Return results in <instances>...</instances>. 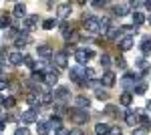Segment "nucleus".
<instances>
[{"label": "nucleus", "mask_w": 151, "mask_h": 135, "mask_svg": "<svg viewBox=\"0 0 151 135\" xmlns=\"http://www.w3.org/2000/svg\"><path fill=\"white\" fill-rule=\"evenodd\" d=\"M83 24H85V30L89 34H97L101 32V24H99V18H95L91 14H85V18H83Z\"/></svg>", "instance_id": "1"}, {"label": "nucleus", "mask_w": 151, "mask_h": 135, "mask_svg": "<svg viewBox=\"0 0 151 135\" xmlns=\"http://www.w3.org/2000/svg\"><path fill=\"white\" fill-rule=\"evenodd\" d=\"M85 65H75V67L70 69V73H69V77L70 81H75L77 85H85V81H87V77H85Z\"/></svg>", "instance_id": "2"}, {"label": "nucleus", "mask_w": 151, "mask_h": 135, "mask_svg": "<svg viewBox=\"0 0 151 135\" xmlns=\"http://www.w3.org/2000/svg\"><path fill=\"white\" fill-rule=\"evenodd\" d=\"M143 109H135V111H131V109H127V111L123 113V117H125V123L129 125V127H137L139 125V119L141 115H143Z\"/></svg>", "instance_id": "3"}, {"label": "nucleus", "mask_w": 151, "mask_h": 135, "mask_svg": "<svg viewBox=\"0 0 151 135\" xmlns=\"http://www.w3.org/2000/svg\"><path fill=\"white\" fill-rule=\"evenodd\" d=\"M70 119L75 121L77 125H83L89 121V113H87V109H79V107H75V109H70Z\"/></svg>", "instance_id": "4"}, {"label": "nucleus", "mask_w": 151, "mask_h": 135, "mask_svg": "<svg viewBox=\"0 0 151 135\" xmlns=\"http://www.w3.org/2000/svg\"><path fill=\"white\" fill-rule=\"evenodd\" d=\"M93 56H95L93 48H81V51H75V61H77L79 65H87Z\"/></svg>", "instance_id": "5"}, {"label": "nucleus", "mask_w": 151, "mask_h": 135, "mask_svg": "<svg viewBox=\"0 0 151 135\" xmlns=\"http://www.w3.org/2000/svg\"><path fill=\"white\" fill-rule=\"evenodd\" d=\"M137 83H139L137 73H127V75L123 77V81H121V85H123V89H125V91H133Z\"/></svg>", "instance_id": "6"}, {"label": "nucleus", "mask_w": 151, "mask_h": 135, "mask_svg": "<svg viewBox=\"0 0 151 135\" xmlns=\"http://www.w3.org/2000/svg\"><path fill=\"white\" fill-rule=\"evenodd\" d=\"M45 83H47L48 87H55V85H57L58 83V69L50 67V69L45 71Z\"/></svg>", "instance_id": "7"}, {"label": "nucleus", "mask_w": 151, "mask_h": 135, "mask_svg": "<svg viewBox=\"0 0 151 135\" xmlns=\"http://www.w3.org/2000/svg\"><path fill=\"white\" fill-rule=\"evenodd\" d=\"M20 119H22L24 125H28V123H38V111H36V109H26V111L20 115Z\"/></svg>", "instance_id": "8"}, {"label": "nucleus", "mask_w": 151, "mask_h": 135, "mask_svg": "<svg viewBox=\"0 0 151 135\" xmlns=\"http://www.w3.org/2000/svg\"><path fill=\"white\" fill-rule=\"evenodd\" d=\"M38 26V14H30V16H24L22 20V28L28 32V30H35Z\"/></svg>", "instance_id": "9"}, {"label": "nucleus", "mask_w": 151, "mask_h": 135, "mask_svg": "<svg viewBox=\"0 0 151 135\" xmlns=\"http://www.w3.org/2000/svg\"><path fill=\"white\" fill-rule=\"evenodd\" d=\"M52 97H55V101H58V103L67 101V99L70 97V91H69V87H57V89L52 91Z\"/></svg>", "instance_id": "10"}, {"label": "nucleus", "mask_w": 151, "mask_h": 135, "mask_svg": "<svg viewBox=\"0 0 151 135\" xmlns=\"http://www.w3.org/2000/svg\"><path fill=\"white\" fill-rule=\"evenodd\" d=\"M52 65H57V69H65L67 65H69V55H67L65 51L52 55Z\"/></svg>", "instance_id": "11"}, {"label": "nucleus", "mask_w": 151, "mask_h": 135, "mask_svg": "<svg viewBox=\"0 0 151 135\" xmlns=\"http://www.w3.org/2000/svg\"><path fill=\"white\" fill-rule=\"evenodd\" d=\"M133 45H135L133 36H131V34H127V36H123V38L119 40V51H121V53H127L129 48H133Z\"/></svg>", "instance_id": "12"}, {"label": "nucleus", "mask_w": 151, "mask_h": 135, "mask_svg": "<svg viewBox=\"0 0 151 135\" xmlns=\"http://www.w3.org/2000/svg\"><path fill=\"white\" fill-rule=\"evenodd\" d=\"M75 107H79V109H89V107H91V97H87V95H77V97H75Z\"/></svg>", "instance_id": "13"}, {"label": "nucleus", "mask_w": 151, "mask_h": 135, "mask_svg": "<svg viewBox=\"0 0 151 135\" xmlns=\"http://www.w3.org/2000/svg\"><path fill=\"white\" fill-rule=\"evenodd\" d=\"M115 81H117V77H115V73H113V71H105L103 77H101V83H103L107 89H109V87H113V85H115Z\"/></svg>", "instance_id": "14"}, {"label": "nucleus", "mask_w": 151, "mask_h": 135, "mask_svg": "<svg viewBox=\"0 0 151 135\" xmlns=\"http://www.w3.org/2000/svg\"><path fill=\"white\" fill-rule=\"evenodd\" d=\"M28 40H30V38H28L26 30H24V32H18L14 36V46H16V48H24V46L28 45Z\"/></svg>", "instance_id": "15"}, {"label": "nucleus", "mask_w": 151, "mask_h": 135, "mask_svg": "<svg viewBox=\"0 0 151 135\" xmlns=\"http://www.w3.org/2000/svg\"><path fill=\"white\" fill-rule=\"evenodd\" d=\"M70 12H73V8H70V4H58V8H57V16L58 18H69L70 16Z\"/></svg>", "instance_id": "16"}, {"label": "nucleus", "mask_w": 151, "mask_h": 135, "mask_svg": "<svg viewBox=\"0 0 151 135\" xmlns=\"http://www.w3.org/2000/svg\"><path fill=\"white\" fill-rule=\"evenodd\" d=\"M26 103L30 105V109H38L42 103H40V95L38 93H30L28 97H26Z\"/></svg>", "instance_id": "17"}, {"label": "nucleus", "mask_w": 151, "mask_h": 135, "mask_svg": "<svg viewBox=\"0 0 151 135\" xmlns=\"http://www.w3.org/2000/svg\"><path fill=\"white\" fill-rule=\"evenodd\" d=\"M139 48H141V55H143V56H149L151 55V36H145V38L141 40Z\"/></svg>", "instance_id": "18"}, {"label": "nucleus", "mask_w": 151, "mask_h": 135, "mask_svg": "<svg viewBox=\"0 0 151 135\" xmlns=\"http://www.w3.org/2000/svg\"><path fill=\"white\" fill-rule=\"evenodd\" d=\"M12 14H14V18H20V20H22L24 16H26V6H24L22 2L14 4V10H12Z\"/></svg>", "instance_id": "19"}, {"label": "nucleus", "mask_w": 151, "mask_h": 135, "mask_svg": "<svg viewBox=\"0 0 151 135\" xmlns=\"http://www.w3.org/2000/svg\"><path fill=\"white\" fill-rule=\"evenodd\" d=\"M119 34H121V28H117V26H109V28H107V32H105V36H107L109 40H117V38H119Z\"/></svg>", "instance_id": "20"}, {"label": "nucleus", "mask_w": 151, "mask_h": 135, "mask_svg": "<svg viewBox=\"0 0 151 135\" xmlns=\"http://www.w3.org/2000/svg\"><path fill=\"white\" fill-rule=\"evenodd\" d=\"M129 8H131L129 4H117L115 8H113V16H125L129 12Z\"/></svg>", "instance_id": "21"}, {"label": "nucleus", "mask_w": 151, "mask_h": 135, "mask_svg": "<svg viewBox=\"0 0 151 135\" xmlns=\"http://www.w3.org/2000/svg\"><path fill=\"white\" fill-rule=\"evenodd\" d=\"M135 69L139 71L141 75H145V73L149 71V63H147L145 58H139V61H135Z\"/></svg>", "instance_id": "22"}, {"label": "nucleus", "mask_w": 151, "mask_h": 135, "mask_svg": "<svg viewBox=\"0 0 151 135\" xmlns=\"http://www.w3.org/2000/svg\"><path fill=\"white\" fill-rule=\"evenodd\" d=\"M36 53H38V56H42V58H50V56H52V51H50V46H47V45H40L36 48Z\"/></svg>", "instance_id": "23"}, {"label": "nucleus", "mask_w": 151, "mask_h": 135, "mask_svg": "<svg viewBox=\"0 0 151 135\" xmlns=\"http://www.w3.org/2000/svg\"><path fill=\"white\" fill-rule=\"evenodd\" d=\"M22 58H24L22 53H10V55H8V63L16 67V65H20V63H22Z\"/></svg>", "instance_id": "24"}, {"label": "nucleus", "mask_w": 151, "mask_h": 135, "mask_svg": "<svg viewBox=\"0 0 151 135\" xmlns=\"http://www.w3.org/2000/svg\"><path fill=\"white\" fill-rule=\"evenodd\" d=\"M109 131H111V127L107 123H97L95 125V133L97 135H109Z\"/></svg>", "instance_id": "25"}, {"label": "nucleus", "mask_w": 151, "mask_h": 135, "mask_svg": "<svg viewBox=\"0 0 151 135\" xmlns=\"http://www.w3.org/2000/svg\"><path fill=\"white\" fill-rule=\"evenodd\" d=\"M52 101H55V97H52L50 91H42V93H40V103H42V105H50Z\"/></svg>", "instance_id": "26"}, {"label": "nucleus", "mask_w": 151, "mask_h": 135, "mask_svg": "<svg viewBox=\"0 0 151 135\" xmlns=\"http://www.w3.org/2000/svg\"><path fill=\"white\" fill-rule=\"evenodd\" d=\"M145 20H147V18H145V14H143V12H139V10H135V12H133V24H135V26L143 24Z\"/></svg>", "instance_id": "27"}, {"label": "nucleus", "mask_w": 151, "mask_h": 135, "mask_svg": "<svg viewBox=\"0 0 151 135\" xmlns=\"http://www.w3.org/2000/svg\"><path fill=\"white\" fill-rule=\"evenodd\" d=\"M47 123H48V127H50V129H58V127H63V121H60V117H58V115L50 117Z\"/></svg>", "instance_id": "28"}, {"label": "nucleus", "mask_w": 151, "mask_h": 135, "mask_svg": "<svg viewBox=\"0 0 151 135\" xmlns=\"http://www.w3.org/2000/svg\"><path fill=\"white\" fill-rule=\"evenodd\" d=\"M48 131H50V127H48L47 121H40V123L36 125V133L38 135H48Z\"/></svg>", "instance_id": "29"}, {"label": "nucleus", "mask_w": 151, "mask_h": 135, "mask_svg": "<svg viewBox=\"0 0 151 135\" xmlns=\"http://www.w3.org/2000/svg\"><path fill=\"white\" fill-rule=\"evenodd\" d=\"M131 101H133L131 91H125V93L121 95V105H123V107H129V105H131Z\"/></svg>", "instance_id": "30"}, {"label": "nucleus", "mask_w": 151, "mask_h": 135, "mask_svg": "<svg viewBox=\"0 0 151 135\" xmlns=\"http://www.w3.org/2000/svg\"><path fill=\"white\" fill-rule=\"evenodd\" d=\"M12 24V18L8 16V14H4V16H0V28L2 30H6V28H10Z\"/></svg>", "instance_id": "31"}, {"label": "nucleus", "mask_w": 151, "mask_h": 135, "mask_svg": "<svg viewBox=\"0 0 151 135\" xmlns=\"http://www.w3.org/2000/svg\"><path fill=\"white\" fill-rule=\"evenodd\" d=\"M95 97H97L99 101H107V99H109V93L105 89H101V87H97V89H95Z\"/></svg>", "instance_id": "32"}, {"label": "nucleus", "mask_w": 151, "mask_h": 135, "mask_svg": "<svg viewBox=\"0 0 151 135\" xmlns=\"http://www.w3.org/2000/svg\"><path fill=\"white\" fill-rule=\"evenodd\" d=\"M139 125H141V127H145L147 131L151 129V119H149V115H147V113H143V115H141V119H139Z\"/></svg>", "instance_id": "33"}, {"label": "nucleus", "mask_w": 151, "mask_h": 135, "mask_svg": "<svg viewBox=\"0 0 151 135\" xmlns=\"http://www.w3.org/2000/svg\"><path fill=\"white\" fill-rule=\"evenodd\" d=\"M145 91H147V83H143V81H139V83L135 85V89H133V93H135V95H145Z\"/></svg>", "instance_id": "34"}, {"label": "nucleus", "mask_w": 151, "mask_h": 135, "mask_svg": "<svg viewBox=\"0 0 151 135\" xmlns=\"http://www.w3.org/2000/svg\"><path fill=\"white\" fill-rule=\"evenodd\" d=\"M57 24H58L57 18H47V20H42V28H45V30H52Z\"/></svg>", "instance_id": "35"}, {"label": "nucleus", "mask_w": 151, "mask_h": 135, "mask_svg": "<svg viewBox=\"0 0 151 135\" xmlns=\"http://www.w3.org/2000/svg\"><path fill=\"white\" fill-rule=\"evenodd\" d=\"M14 105H16V99H14V97H4V99H2V107H4V109H10Z\"/></svg>", "instance_id": "36"}, {"label": "nucleus", "mask_w": 151, "mask_h": 135, "mask_svg": "<svg viewBox=\"0 0 151 135\" xmlns=\"http://www.w3.org/2000/svg\"><path fill=\"white\" fill-rule=\"evenodd\" d=\"M145 2H147V0H129V6L137 10V8H141V6H145Z\"/></svg>", "instance_id": "37"}, {"label": "nucleus", "mask_w": 151, "mask_h": 135, "mask_svg": "<svg viewBox=\"0 0 151 135\" xmlns=\"http://www.w3.org/2000/svg\"><path fill=\"white\" fill-rule=\"evenodd\" d=\"M133 30L137 32V26H135V24H125V26H121V32H125V34H131Z\"/></svg>", "instance_id": "38"}, {"label": "nucleus", "mask_w": 151, "mask_h": 135, "mask_svg": "<svg viewBox=\"0 0 151 135\" xmlns=\"http://www.w3.org/2000/svg\"><path fill=\"white\" fill-rule=\"evenodd\" d=\"M101 67H103V69L111 67V56H109V55H101Z\"/></svg>", "instance_id": "39"}, {"label": "nucleus", "mask_w": 151, "mask_h": 135, "mask_svg": "<svg viewBox=\"0 0 151 135\" xmlns=\"http://www.w3.org/2000/svg\"><path fill=\"white\" fill-rule=\"evenodd\" d=\"M14 135H30V131H28L26 125H22V127H18V129L14 131Z\"/></svg>", "instance_id": "40"}, {"label": "nucleus", "mask_w": 151, "mask_h": 135, "mask_svg": "<svg viewBox=\"0 0 151 135\" xmlns=\"http://www.w3.org/2000/svg\"><path fill=\"white\" fill-rule=\"evenodd\" d=\"M22 63H24V65H26V67L35 69V61H32V58H30V56H24V58H22Z\"/></svg>", "instance_id": "41"}, {"label": "nucleus", "mask_w": 151, "mask_h": 135, "mask_svg": "<svg viewBox=\"0 0 151 135\" xmlns=\"http://www.w3.org/2000/svg\"><path fill=\"white\" fill-rule=\"evenodd\" d=\"M55 111H57V115L60 117V115H65V111H67V107H65V105H57V107H55Z\"/></svg>", "instance_id": "42"}, {"label": "nucleus", "mask_w": 151, "mask_h": 135, "mask_svg": "<svg viewBox=\"0 0 151 135\" xmlns=\"http://www.w3.org/2000/svg\"><path fill=\"white\" fill-rule=\"evenodd\" d=\"M55 135H69V129L67 127H58V129H55Z\"/></svg>", "instance_id": "43"}, {"label": "nucleus", "mask_w": 151, "mask_h": 135, "mask_svg": "<svg viewBox=\"0 0 151 135\" xmlns=\"http://www.w3.org/2000/svg\"><path fill=\"white\" fill-rule=\"evenodd\" d=\"M115 111H117L115 105H107V109H105V113H107V115H115Z\"/></svg>", "instance_id": "44"}, {"label": "nucleus", "mask_w": 151, "mask_h": 135, "mask_svg": "<svg viewBox=\"0 0 151 135\" xmlns=\"http://www.w3.org/2000/svg\"><path fill=\"white\" fill-rule=\"evenodd\" d=\"M115 63H117V65H119L121 69H125V67H127V63H125V58H123V56H117V61H115Z\"/></svg>", "instance_id": "45"}, {"label": "nucleus", "mask_w": 151, "mask_h": 135, "mask_svg": "<svg viewBox=\"0 0 151 135\" xmlns=\"http://www.w3.org/2000/svg\"><path fill=\"white\" fill-rule=\"evenodd\" d=\"M109 135H123V131H121V127H111Z\"/></svg>", "instance_id": "46"}, {"label": "nucleus", "mask_w": 151, "mask_h": 135, "mask_svg": "<svg viewBox=\"0 0 151 135\" xmlns=\"http://www.w3.org/2000/svg\"><path fill=\"white\" fill-rule=\"evenodd\" d=\"M69 135H85L83 129H69Z\"/></svg>", "instance_id": "47"}, {"label": "nucleus", "mask_w": 151, "mask_h": 135, "mask_svg": "<svg viewBox=\"0 0 151 135\" xmlns=\"http://www.w3.org/2000/svg\"><path fill=\"white\" fill-rule=\"evenodd\" d=\"M6 89H8V81L0 79V91H6Z\"/></svg>", "instance_id": "48"}, {"label": "nucleus", "mask_w": 151, "mask_h": 135, "mask_svg": "<svg viewBox=\"0 0 151 135\" xmlns=\"http://www.w3.org/2000/svg\"><path fill=\"white\" fill-rule=\"evenodd\" d=\"M60 30L67 32V30H69V22H60Z\"/></svg>", "instance_id": "49"}, {"label": "nucleus", "mask_w": 151, "mask_h": 135, "mask_svg": "<svg viewBox=\"0 0 151 135\" xmlns=\"http://www.w3.org/2000/svg\"><path fill=\"white\" fill-rule=\"evenodd\" d=\"M4 125H6V121H4V119H2V121H0V131H2V129H4Z\"/></svg>", "instance_id": "50"}, {"label": "nucleus", "mask_w": 151, "mask_h": 135, "mask_svg": "<svg viewBox=\"0 0 151 135\" xmlns=\"http://www.w3.org/2000/svg\"><path fill=\"white\" fill-rule=\"evenodd\" d=\"M145 6H147V10H151V0H147V2H145Z\"/></svg>", "instance_id": "51"}, {"label": "nucleus", "mask_w": 151, "mask_h": 135, "mask_svg": "<svg viewBox=\"0 0 151 135\" xmlns=\"http://www.w3.org/2000/svg\"><path fill=\"white\" fill-rule=\"evenodd\" d=\"M147 109H149V111H151V99H149V101H147Z\"/></svg>", "instance_id": "52"}, {"label": "nucleus", "mask_w": 151, "mask_h": 135, "mask_svg": "<svg viewBox=\"0 0 151 135\" xmlns=\"http://www.w3.org/2000/svg\"><path fill=\"white\" fill-rule=\"evenodd\" d=\"M147 24H149V26H151V14H149V18H147Z\"/></svg>", "instance_id": "53"}, {"label": "nucleus", "mask_w": 151, "mask_h": 135, "mask_svg": "<svg viewBox=\"0 0 151 135\" xmlns=\"http://www.w3.org/2000/svg\"><path fill=\"white\" fill-rule=\"evenodd\" d=\"M0 73H2V69H0Z\"/></svg>", "instance_id": "54"}, {"label": "nucleus", "mask_w": 151, "mask_h": 135, "mask_svg": "<svg viewBox=\"0 0 151 135\" xmlns=\"http://www.w3.org/2000/svg\"><path fill=\"white\" fill-rule=\"evenodd\" d=\"M0 56H2V53H0Z\"/></svg>", "instance_id": "55"}]
</instances>
